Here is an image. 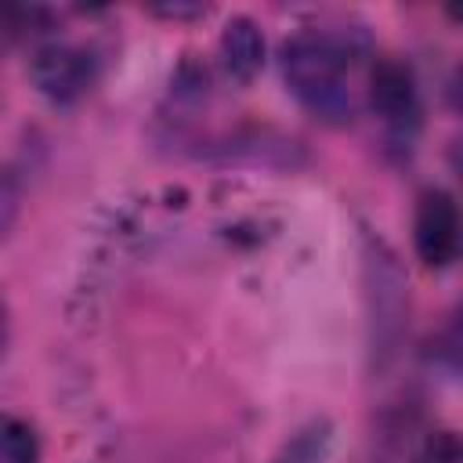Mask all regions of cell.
<instances>
[{
	"instance_id": "5",
	"label": "cell",
	"mask_w": 463,
	"mask_h": 463,
	"mask_svg": "<svg viewBox=\"0 0 463 463\" xmlns=\"http://www.w3.org/2000/svg\"><path fill=\"white\" fill-rule=\"evenodd\" d=\"M221 54L235 80H253L264 65V36L250 18H232L221 33Z\"/></svg>"
},
{
	"instance_id": "3",
	"label": "cell",
	"mask_w": 463,
	"mask_h": 463,
	"mask_svg": "<svg viewBox=\"0 0 463 463\" xmlns=\"http://www.w3.org/2000/svg\"><path fill=\"white\" fill-rule=\"evenodd\" d=\"M29 76L36 83L40 94H47L51 101H76L90 80H94V61L83 47L72 43H47L33 54L29 61Z\"/></svg>"
},
{
	"instance_id": "2",
	"label": "cell",
	"mask_w": 463,
	"mask_h": 463,
	"mask_svg": "<svg viewBox=\"0 0 463 463\" xmlns=\"http://www.w3.org/2000/svg\"><path fill=\"white\" fill-rule=\"evenodd\" d=\"M412 242L427 268H445L459 253V210L449 192L427 188L416 203Z\"/></svg>"
},
{
	"instance_id": "7",
	"label": "cell",
	"mask_w": 463,
	"mask_h": 463,
	"mask_svg": "<svg viewBox=\"0 0 463 463\" xmlns=\"http://www.w3.org/2000/svg\"><path fill=\"white\" fill-rule=\"evenodd\" d=\"M36 434L29 423L7 416L4 420V438H0V463H36Z\"/></svg>"
},
{
	"instance_id": "1",
	"label": "cell",
	"mask_w": 463,
	"mask_h": 463,
	"mask_svg": "<svg viewBox=\"0 0 463 463\" xmlns=\"http://www.w3.org/2000/svg\"><path fill=\"white\" fill-rule=\"evenodd\" d=\"M351 61L354 43L333 29H300L282 47V76L289 90L329 123L351 116Z\"/></svg>"
},
{
	"instance_id": "9",
	"label": "cell",
	"mask_w": 463,
	"mask_h": 463,
	"mask_svg": "<svg viewBox=\"0 0 463 463\" xmlns=\"http://www.w3.org/2000/svg\"><path fill=\"white\" fill-rule=\"evenodd\" d=\"M449 105H452V112H459L463 116V65L452 72V80H449Z\"/></svg>"
},
{
	"instance_id": "6",
	"label": "cell",
	"mask_w": 463,
	"mask_h": 463,
	"mask_svg": "<svg viewBox=\"0 0 463 463\" xmlns=\"http://www.w3.org/2000/svg\"><path fill=\"white\" fill-rule=\"evenodd\" d=\"M427 362L449 380H463V304L445 318V326L427 344Z\"/></svg>"
},
{
	"instance_id": "8",
	"label": "cell",
	"mask_w": 463,
	"mask_h": 463,
	"mask_svg": "<svg viewBox=\"0 0 463 463\" xmlns=\"http://www.w3.org/2000/svg\"><path fill=\"white\" fill-rule=\"evenodd\" d=\"M412 463H463V438L456 430H434L427 434Z\"/></svg>"
},
{
	"instance_id": "4",
	"label": "cell",
	"mask_w": 463,
	"mask_h": 463,
	"mask_svg": "<svg viewBox=\"0 0 463 463\" xmlns=\"http://www.w3.org/2000/svg\"><path fill=\"white\" fill-rule=\"evenodd\" d=\"M369 105L394 134L412 130L416 116H420V101H416V80H412L409 65H402L394 58L376 61L369 72Z\"/></svg>"
}]
</instances>
